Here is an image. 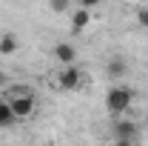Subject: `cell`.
Instances as JSON below:
<instances>
[{
  "label": "cell",
  "mask_w": 148,
  "mask_h": 146,
  "mask_svg": "<svg viewBox=\"0 0 148 146\" xmlns=\"http://www.w3.org/2000/svg\"><path fill=\"white\" fill-rule=\"evenodd\" d=\"M131 100H134V92H131L128 86H123V83H117V86H111L108 95H106V109H108L114 117H123V115L131 109Z\"/></svg>",
  "instance_id": "6da1fadb"
},
{
  "label": "cell",
  "mask_w": 148,
  "mask_h": 146,
  "mask_svg": "<svg viewBox=\"0 0 148 146\" xmlns=\"http://www.w3.org/2000/svg\"><path fill=\"white\" fill-rule=\"evenodd\" d=\"M6 103L14 112V117L23 120V117H32V112H34V95L32 89H12L6 95Z\"/></svg>",
  "instance_id": "7a4b0ae2"
},
{
  "label": "cell",
  "mask_w": 148,
  "mask_h": 146,
  "mask_svg": "<svg viewBox=\"0 0 148 146\" xmlns=\"http://www.w3.org/2000/svg\"><path fill=\"white\" fill-rule=\"evenodd\" d=\"M57 83H60V89L66 92H74L83 86V72L77 69V66H63L60 74H57Z\"/></svg>",
  "instance_id": "3957f363"
},
{
  "label": "cell",
  "mask_w": 148,
  "mask_h": 146,
  "mask_svg": "<svg viewBox=\"0 0 148 146\" xmlns=\"http://www.w3.org/2000/svg\"><path fill=\"white\" fill-rule=\"evenodd\" d=\"M137 135V123L125 120V117H117L114 120V140H134Z\"/></svg>",
  "instance_id": "277c9868"
},
{
  "label": "cell",
  "mask_w": 148,
  "mask_h": 146,
  "mask_svg": "<svg viewBox=\"0 0 148 146\" xmlns=\"http://www.w3.org/2000/svg\"><path fill=\"white\" fill-rule=\"evenodd\" d=\"M54 60H60L63 66H74L77 49H74L71 43H57V46H54Z\"/></svg>",
  "instance_id": "5b68a950"
},
{
  "label": "cell",
  "mask_w": 148,
  "mask_h": 146,
  "mask_svg": "<svg viewBox=\"0 0 148 146\" xmlns=\"http://www.w3.org/2000/svg\"><path fill=\"white\" fill-rule=\"evenodd\" d=\"M94 20V15L88 9H77L71 15V32H83V29H88V23Z\"/></svg>",
  "instance_id": "8992f818"
},
{
  "label": "cell",
  "mask_w": 148,
  "mask_h": 146,
  "mask_svg": "<svg viewBox=\"0 0 148 146\" xmlns=\"http://www.w3.org/2000/svg\"><path fill=\"white\" fill-rule=\"evenodd\" d=\"M106 72H108L111 80H120V77H125V72H128V66H125V60L123 57H111L108 66H106Z\"/></svg>",
  "instance_id": "52a82bcc"
},
{
  "label": "cell",
  "mask_w": 148,
  "mask_h": 146,
  "mask_svg": "<svg viewBox=\"0 0 148 146\" xmlns=\"http://www.w3.org/2000/svg\"><path fill=\"white\" fill-rule=\"evenodd\" d=\"M14 52H17V35L12 32L0 35V55H14Z\"/></svg>",
  "instance_id": "ba28073f"
},
{
  "label": "cell",
  "mask_w": 148,
  "mask_h": 146,
  "mask_svg": "<svg viewBox=\"0 0 148 146\" xmlns=\"http://www.w3.org/2000/svg\"><path fill=\"white\" fill-rule=\"evenodd\" d=\"M14 120H17V117H14V112L9 109V103H6V100H0V129H9Z\"/></svg>",
  "instance_id": "9c48e42d"
},
{
  "label": "cell",
  "mask_w": 148,
  "mask_h": 146,
  "mask_svg": "<svg viewBox=\"0 0 148 146\" xmlns=\"http://www.w3.org/2000/svg\"><path fill=\"white\" fill-rule=\"evenodd\" d=\"M51 3V12H66L69 9V0H49Z\"/></svg>",
  "instance_id": "30bf717a"
},
{
  "label": "cell",
  "mask_w": 148,
  "mask_h": 146,
  "mask_svg": "<svg viewBox=\"0 0 148 146\" xmlns=\"http://www.w3.org/2000/svg\"><path fill=\"white\" fill-rule=\"evenodd\" d=\"M77 3H80V9H88V12H91V9H97V6L103 3V0H77Z\"/></svg>",
  "instance_id": "8fae6325"
},
{
  "label": "cell",
  "mask_w": 148,
  "mask_h": 146,
  "mask_svg": "<svg viewBox=\"0 0 148 146\" xmlns=\"http://www.w3.org/2000/svg\"><path fill=\"white\" fill-rule=\"evenodd\" d=\"M137 20H140V26H143V29H148V9H140Z\"/></svg>",
  "instance_id": "7c38bea8"
},
{
  "label": "cell",
  "mask_w": 148,
  "mask_h": 146,
  "mask_svg": "<svg viewBox=\"0 0 148 146\" xmlns=\"http://www.w3.org/2000/svg\"><path fill=\"white\" fill-rule=\"evenodd\" d=\"M111 146H134V140H114Z\"/></svg>",
  "instance_id": "4fadbf2b"
},
{
  "label": "cell",
  "mask_w": 148,
  "mask_h": 146,
  "mask_svg": "<svg viewBox=\"0 0 148 146\" xmlns=\"http://www.w3.org/2000/svg\"><path fill=\"white\" fill-rule=\"evenodd\" d=\"M6 83H9V77H6V72H0V89H3Z\"/></svg>",
  "instance_id": "5bb4252c"
},
{
  "label": "cell",
  "mask_w": 148,
  "mask_h": 146,
  "mask_svg": "<svg viewBox=\"0 0 148 146\" xmlns=\"http://www.w3.org/2000/svg\"><path fill=\"white\" fill-rule=\"evenodd\" d=\"M145 126H148V117H145Z\"/></svg>",
  "instance_id": "9a60e30c"
},
{
  "label": "cell",
  "mask_w": 148,
  "mask_h": 146,
  "mask_svg": "<svg viewBox=\"0 0 148 146\" xmlns=\"http://www.w3.org/2000/svg\"><path fill=\"white\" fill-rule=\"evenodd\" d=\"M97 146H103V143H97Z\"/></svg>",
  "instance_id": "2e32d148"
},
{
  "label": "cell",
  "mask_w": 148,
  "mask_h": 146,
  "mask_svg": "<svg viewBox=\"0 0 148 146\" xmlns=\"http://www.w3.org/2000/svg\"><path fill=\"white\" fill-rule=\"evenodd\" d=\"M0 100H3V97H0Z\"/></svg>",
  "instance_id": "e0dca14e"
}]
</instances>
